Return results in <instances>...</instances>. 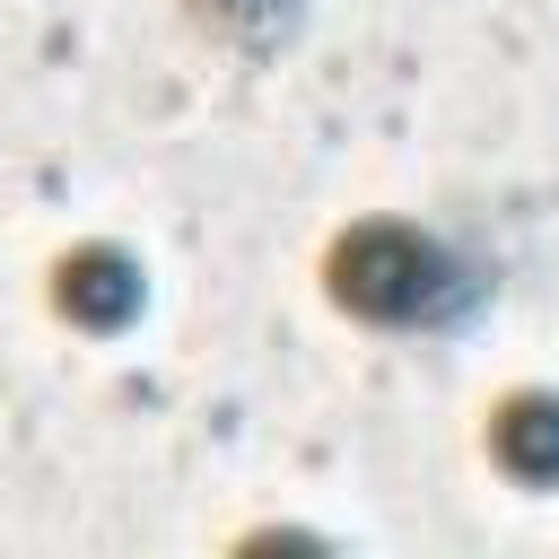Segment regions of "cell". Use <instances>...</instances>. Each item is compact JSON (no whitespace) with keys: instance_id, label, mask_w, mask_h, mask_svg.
<instances>
[{"instance_id":"cell-1","label":"cell","mask_w":559,"mask_h":559,"mask_svg":"<svg viewBox=\"0 0 559 559\" xmlns=\"http://www.w3.org/2000/svg\"><path fill=\"white\" fill-rule=\"evenodd\" d=\"M332 297L367 323H437L463 297V271L437 236H419L402 218H367L332 245Z\"/></svg>"},{"instance_id":"cell-2","label":"cell","mask_w":559,"mask_h":559,"mask_svg":"<svg viewBox=\"0 0 559 559\" xmlns=\"http://www.w3.org/2000/svg\"><path fill=\"white\" fill-rule=\"evenodd\" d=\"M52 297H61L70 323H87V332H122V323L140 314V262L114 253V245H79V253L52 271Z\"/></svg>"},{"instance_id":"cell-3","label":"cell","mask_w":559,"mask_h":559,"mask_svg":"<svg viewBox=\"0 0 559 559\" xmlns=\"http://www.w3.org/2000/svg\"><path fill=\"white\" fill-rule=\"evenodd\" d=\"M489 445H498V463H507L515 480L550 489V480H559V393H515V402L498 411Z\"/></svg>"},{"instance_id":"cell-4","label":"cell","mask_w":559,"mask_h":559,"mask_svg":"<svg viewBox=\"0 0 559 559\" xmlns=\"http://www.w3.org/2000/svg\"><path fill=\"white\" fill-rule=\"evenodd\" d=\"M201 9H210L218 26H236V35H280L297 0H201Z\"/></svg>"}]
</instances>
